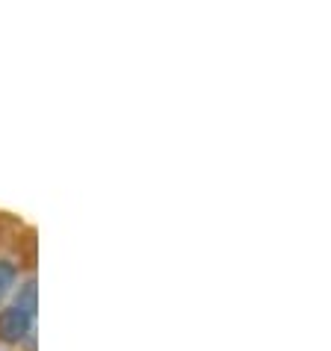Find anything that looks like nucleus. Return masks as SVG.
Segmentation results:
<instances>
[{
  "label": "nucleus",
  "mask_w": 331,
  "mask_h": 351,
  "mask_svg": "<svg viewBox=\"0 0 331 351\" xmlns=\"http://www.w3.org/2000/svg\"><path fill=\"white\" fill-rule=\"evenodd\" d=\"M36 319L27 313L24 307H18L15 301H9L6 307H0V343L3 346H21L30 337H36Z\"/></svg>",
  "instance_id": "f257e3e1"
},
{
  "label": "nucleus",
  "mask_w": 331,
  "mask_h": 351,
  "mask_svg": "<svg viewBox=\"0 0 331 351\" xmlns=\"http://www.w3.org/2000/svg\"><path fill=\"white\" fill-rule=\"evenodd\" d=\"M18 287V266L12 260L0 257V307H3V301L12 295Z\"/></svg>",
  "instance_id": "f03ea898"
}]
</instances>
